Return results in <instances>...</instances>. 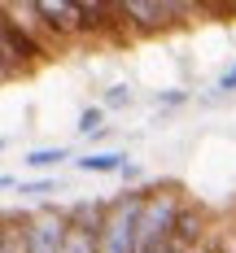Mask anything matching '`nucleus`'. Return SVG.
Returning <instances> with one entry per match:
<instances>
[{"label":"nucleus","mask_w":236,"mask_h":253,"mask_svg":"<svg viewBox=\"0 0 236 253\" xmlns=\"http://www.w3.org/2000/svg\"><path fill=\"white\" fill-rule=\"evenodd\" d=\"M140 214H144V201L140 197H127L101 227V253H140Z\"/></svg>","instance_id":"nucleus-1"},{"label":"nucleus","mask_w":236,"mask_h":253,"mask_svg":"<svg viewBox=\"0 0 236 253\" xmlns=\"http://www.w3.org/2000/svg\"><path fill=\"white\" fill-rule=\"evenodd\" d=\"M175 218H180L175 197L144 201V214H140V253H162L166 249L171 245V231H175Z\"/></svg>","instance_id":"nucleus-2"},{"label":"nucleus","mask_w":236,"mask_h":253,"mask_svg":"<svg viewBox=\"0 0 236 253\" xmlns=\"http://www.w3.org/2000/svg\"><path fill=\"white\" fill-rule=\"evenodd\" d=\"M66 236H70V227H66L61 218L44 214V218H35V223L26 227L22 253H66Z\"/></svg>","instance_id":"nucleus-3"},{"label":"nucleus","mask_w":236,"mask_h":253,"mask_svg":"<svg viewBox=\"0 0 236 253\" xmlns=\"http://www.w3.org/2000/svg\"><path fill=\"white\" fill-rule=\"evenodd\" d=\"M35 13H44L52 26H61V31H70V26L83 22V4H66V0H35L31 4Z\"/></svg>","instance_id":"nucleus-4"},{"label":"nucleus","mask_w":236,"mask_h":253,"mask_svg":"<svg viewBox=\"0 0 236 253\" xmlns=\"http://www.w3.org/2000/svg\"><path fill=\"white\" fill-rule=\"evenodd\" d=\"M79 170H88V175H114V170H127V153H88V157H75Z\"/></svg>","instance_id":"nucleus-5"},{"label":"nucleus","mask_w":236,"mask_h":253,"mask_svg":"<svg viewBox=\"0 0 236 253\" xmlns=\"http://www.w3.org/2000/svg\"><path fill=\"white\" fill-rule=\"evenodd\" d=\"M66 157H70L66 149H31L22 162H26V166H35V170H48V166H61Z\"/></svg>","instance_id":"nucleus-6"},{"label":"nucleus","mask_w":236,"mask_h":253,"mask_svg":"<svg viewBox=\"0 0 236 253\" xmlns=\"http://www.w3.org/2000/svg\"><path fill=\"white\" fill-rule=\"evenodd\" d=\"M180 4H140V0H127L123 13H144V22H166V13H175Z\"/></svg>","instance_id":"nucleus-7"},{"label":"nucleus","mask_w":236,"mask_h":253,"mask_svg":"<svg viewBox=\"0 0 236 253\" xmlns=\"http://www.w3.org/2000/svg\"><path fill=\"white\" fill-rule=\"evenodd\" d=\"M66 253H101V245H92V231H88V227H70V236H66Z\"/></svg>","instance_id":"nucleus-8"},{"label":"nucleus","mask_w":236,"mask_h":253,"mask_svg":"<svg viewBox=\"0 0 236 253\" xmlns=\"http://www.w3.org/2000/svg\"><path fill=\"white\" fill-rule=\"evenodd\" d=\"M79 131H83V135H96V131H101V109H83V114H79Z\"/></svg>","instance_id":"nucleus-9"},{"label":"nucleus","mask_w":236,"mask_h":253,"mask_svg":"<svg viewBox=\"0 0 236 253\" xmlns=\"http://www.w3.org/2000/svg\"><path fill=\"white\" fill-rule=\"evenodd\" d=\"M105 105H109V109H118V105H131V87H109V92H105Z\"/></svg>","instance_id":"nucleus-10"},{"label":"nucleus","mask_w":236,"mask_h":253,"mask_svg":"<svg viewBox=\"0 0 236 253\" xmlns=\"http://www.w3.org/2000/svg\"><path fill=\"white\" fill-rule=\"evenodd\" d=\"M52 183L57 179H35V183H22V192L26 197H40V192H52Z\"/></svg>","instance_id":"nucleus-11"},{"label":"nucleus","mask_w":236,"mask_h":253,"mask_svg":"<svg viewBox=\"0 0 236 253\" xmlns=\"http://www.w3.org/2000/svg\"><path fill=\"white\" fill-rule=\"evenodd\" d=\"M232 87H236V61L223 70V79H219V92H232Z\"/></svg>","instance_id":"nucleus-12"},{"label":"nucleus","mask_w":236,"mask_h":253,"mask_svg":"<svg viewBox=\"0 0 236 253\" xmlns=\"http://www.w3.org/2000/svg\"><path fill=\"white\" fill-rule=\"evenodd\" d=\"M4 253H13V245H9V240H4Z\"/></svg>","instance_id":"nucleus-13"}]
</instances>
